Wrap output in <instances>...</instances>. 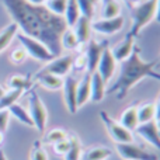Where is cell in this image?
I'll use <instances>...</instances> for the list:
<instances>
[{"label":"cell","instance_id":"7a4b0ae2","mask_svg":"<svg viewBox=\"0 0 160 160\" xmlns=\"http://www.w3.org/2000/svg\"><path fill=\"white\" fill-rule=\"evenodd\" d=\"M156 65H158V61H143L139 55V49L135 47L129 58L121 62V70H119L118 79L114 82V84H111L108 90H105V94H115L117 98L121 100L142 79L153 78L160 82V73L153 70Z\"/></svg>","mask_w":160,"mask_h":160},{"label":"cell","instance_id":"9a60e30c","mask_svg":"<svg viewBox=\"0 0 160 160\" xmlns=\"http://www.w3.org/2000/svg\"><path fill=\"white\" fill-rule=\"evenodd\" d=\"M105 90H107V84L101 79V76L97 72L90 73V100L94 102L102 101L105 97Z\"/></svg>","mask_w":160,"mask_h":160},{"label":"cell","instance_id":"836d02e7","mask_svg":"<svg viewBox=\"0 0 160 160\" xmlns=\"http://www.w3.org/2000/svg\"><path fill=\"white\" fill-rule=\"evenodd\" d=\"M27 52L24 51V48L20 47V48H16V49L11 51L10 53V61L13 62L14 65H21L22 62L27 59Z\"/></svg>","mask_w":160,"mask_h":160},{"label":"cell","instance_id":"7dc6e473","mask_svg":"<svg viewBox=\"0 0 160 160\" xmlns=\"http://www.w3.org/2000/svg\"><path fill=\"white\" fill-rule=\"evenodd\" d=\"M91 2H93V3H94V2H96V0H91Z\"/></svg>","mask_w":160,"mask_h":160},{"label":"cell","instance_id":"d4e9b609","mask_svg":"<svg viewBox=\"0 0 160 160\" xmlns=\"http://www.w3.org/2000/svg\"><path fill=\"white\" fill-rule=\"evenodd\" d=\"M61 45H62V49H66V51H76L80 47L79 39L72 27H68L63 31V34L61 37Z\"/></svg>","mask_w":160,"mask_h":160},{"label":"cell","instance_id":"d590c367","mask_svg":"<svg viewBox=\"0 0 160 160\" xmlns=\"http://www.w3.org/2000/svg\"><path fill=\"white\" fill-rule=\"evenodd\" d=\"M72 69H75L76 72H84V70H87V61H86L84 53H80V55L73 58Z\"/></svg>","mask_w":160,"mask_h":160},{"label":"cell","instance_id":"f35d334b","mask_svg":"<svg viewBox=\"0 0 160 160\" xmlns=\"http://www.w3.org/2000/svg\"><path fill=\"white\" fill-rule=\"evenodd\" d=\"M155 110H156V119L160 118V96L158 98V101L155 102Z\"/></svg>","mask_w":160,"mask_h":160},{"label":"cell","instance_id":"8d00e7d4","mask_svg":"<svg viewBox=\"0 0 160 160\" xmlns=\"http://www.w3.org/2000/svg\"><path fill=\"white\" fill-rule=\"evenodd\" d=\"M10 112L8 110H0V132L4 133L8 127V121H10Z\"/></svg>","mask_w":160,"mask_h":160},{"label":"cell","instance_id":"f6af8a7d","mask_svg":"<svg viewBox=\"0 0 160 160\" xmlns=\"http://www.w3.org/2000/svg\"><path fill=\"white\" fill-rule=\"evenodd\" d=\"M3 94H4V88H3V87H2V86H0V97H2V96H3Z\"/></svg>","mask_w":160,"mask_h":160},{"label":"cell","instance_id":"9c48e42d","mask_svg":"<svg viewBox=\"0 0 160 160\" xmlns=\"http://www.w3.org/2000/svg\"><path fill=\"white\" fill-rule=\"evenodd\" d=\"M115 70H117V62H115V59H114L112 53H111L110 47H107L102 51L101 56H100V61H98V63H97L96 72L101 76V79L104 80L105 84H107V83L112 79Z\"/></svg>","mask_w":160,"mask_h":160},{"label":"cell","instance_id":"4316f807","mask_svg":"<svg viewBox=\"0 0 160 160\" xmlns=\"http://www.w3.org/2000/svg\"><path fill=\"white\" fill-rule=\"evenodd\" d=\"M80 16H82V14H80V10H79L78 0H68L66 10H65V14H63V18H65V21H66L68 27H73Z\"/></svg>","mask_w":160,"mask_h":160},{"label":"cell","instance_id":"2e32d148","mask_svg":"<svg viewBox=\"0 0 160 160\" xmlns=\"http://www.w3.org/2000/svg\"><path fill=\"white\" fill-rule=\"evenodd\" d=\"M73 31H75L76 37L79 39L80 45H86L91 39V20L84 16H80L76 24L73 25Z\"/></svg>","mask_w":160,"mask_h":160},{"label":"cell","instance_id":"ab89813d","mask_svg":"<svg viewBox=\"0 0 160 160\" xmlns=\"http://www.w3.org/2000/svg\"><path fill=\"white\" fill-rule=\"evenodd\" d=\"M25 2H28L30 4H34V6H44L47 0H25Z\"/></svg>","mask_w":160,"mask_h":160},{"label":"cell","instance_id":"f1b7e54d","mask_svg":"<svg viewBox=\"0 0 160 160\" xmlns=\"http://www.w3.org/2000/svg\"><path fill=\"white\" fill-rule=\"evenodd\" d=\"M24 91L21 90H8L4 91L2 97H0V110H8V107L16 104L17 100L22 96Z\"/></svg>","mask_w":160,"mask_h":160},{"label":"cell","instance_id":"5bb4252c","mask_svg":"<svg viewBox=\"0 0 160 160\" xmlns=\"http://www.w3.org/2000/svg\"><path fill=\"white\" fill-rule=\"evenodd\" d=\"M133 49H135V37H132L129 32L125 35V38L122 39L121 42H118V44L114 45L112 48H110V51H111V53H112L117 63H121L125 59L129 58Z\"/></svg>","mask_w":160,"mask_h":160},{"label":"cell","instance_id":"8fae6325","mask_svg":"<svg viewBox=\"0 0 160 160\" xmlns=\"http://www.w3.org/2000/svg\"><path fill=\"white\" fill-rule=\"evenodd\" d=\"M124 17L118 16L114 18H100L91 22V30L101 35H114L124 27Z\"/></svg>","mask_w":160,"mask_h":160},{"label":"cell","instance_id":"b9f144b4","mask_svg":"<svg viewBox=\"0 0 160 160\" xmlns=\"http://www.w3.org/2000/svg\"><path fill=\"white\" fill-rule=\"evenodd\" d=\"M0 160H7V158H6V153H4V150L0 148Z\"/></svg>","mask_w":160,"mask_h":160},{"label":"cell","instance_id":"ee69618b","mask_svg":"<svg viewBox=\"0 0 160 160\" xmlns=\"http://www.w3.org/2000/svg\"><path fill=\"white\" fill-rule=\"evenodd\" d=\"M3 141H4V136H3V132H0V146H2Z\"/></svg>","mask_w":160,"mask_h":160},{"label":"cell","instance_id":"7c38bea8","mask_svg":"<svg viewBox=\"0 0 160 160\" xmlns=\"http://www.w3.org/2000/svg\"><path fill=\"white\" fill-rule=\"evenodd\" d=\"M135 132L141 136L142 139L148 142L149 145H152L155 149H158L160 152V132L156 127V121H149L145 124H139L136 127Z\"/></svg>","mask_w":160,"mask_h":160},{"label":"cell","instance_id":"f546056e","mask_svg":"<svg viewBox=\"0 0 160 160\" xmlns=\"http://www.w3.org/2000/svg\"><path fill=\"white\" fill-rule=\"evenodd\" d=\"M68 133L63 128H53V129L48 131L44 136V143L47 145H55L56 142L62 141V139L68 138Z\"/></svg>","mask_w":160,"mask_h":160},{"label":"cell","instance_id":"6da1fadb","mask_svg":"<svg viewBox=\"0 0 160 160\" xmlns=\"http://www.w3.org/2000/svg\"><path fill=\"white\" fill-rule=\"evenodd\" d=\"M3 4L20 32L41 41L53 56L61 55V37L68 28L63 17L51 13L45 6H34L25 0H3Z\"/></svg>","mask_w":160,"mask_h":160},{"label":"cell","instance_id":"d6a6232c","mask_svg":"<svg viewBox=\"0 0 160 160\" xmlns=\"http://www.w3.org/2000/svg\"><path fill=\"white\" fill-rule=\"evenodd\" d=\"M78 6L80 14L91 20V17L94 14V3L91 0H78Z\"/></svg>","mask_w":160,"mask_h":160},{"label":"cell","instance_id":"1f68e13d","mask_svg":"<svg viewBox=\"0 0 160 160\" xmlns=\"http://www.w3.org/2000/svg\"><path fill=\"white\" fill-rule=\"evenodd\" d=\"M30 159L31 160H48V153L39 141L34 142L32 148H31V152H30Z\"/></svg>","mask_w":160,"mask_h":160},{"label":"cell","instance_id":"484cf974","mask_svg":"<svg viewBox=\"0 0 160 160\" xmlns=\"http://www.w3.org/2000/svg\"><path fill=\"white\" fill-rule=\"evenodd\" d=\"M7 86L10 90H31L32 88V83L31 80L27 78V76H22V75H13L10 76L7 80Z\"/></svg>","mask_w":160,"mask_h":160},{"label":"cell","instance_id":"4fadbf2b","mask_svg":"<svg viewBox=\"0 0 160 160\" xmlns=\"http://www.w3.org/2000/svg\"><path fill=\"white\" fill-rule=\"evenodd\" d=\"M76 87H78V80L73 76H65L63 79V100H65V105H66L68 111L70 114H76L78 112V101H76Z\"/></svg>","mask_w":160,"mask_h":160},{"label":"cell","instance_id":"c3c4849f","mask_svg":"<svg viewBox=\"0 0 160 160\" xmlns=\"http://www.w3.org/2000/svg\"><path fill=\"white\" fill-rule=\"evenodd\" d=\"M142 2H145V0H142Z\"/></svg>","mask_w":160,"mask_h":160},{"label":"cell","instance_id":"44dd1931","mask_svg":"<svg viewBox=\"0 0 160 160\" xmlns=\"http://www.w3.org/2000/svg\"><path fill=\"white\" fill-rule=\"evenodd\" d=\"M121 16V4L118 0H100V17L114 18Z\"/></svg>","mask_w":160,"mask_h":160},{"label":"cell","instance_id":"e575fe53","mask_svg":"<svg viewBox=\"0 0 160 160\" xmlns=\"http://www.w3.org/2000/svg\"><path fill=\"white\" fill-rule=\"evenodd\" d=\"M52 146H53V152H55L56 155L65 156L70 148V141H69V138H65V139H62V141L56 142V143L52 145Z\"/></svg>","mask_w":160,"mask_h":160},{"label":"cell","instance_id":"d6986e66","mask_svg":"<svg viewBox=\"0 0 160 160\" xmlns=\"http://www.w3.org/2000/svg\"><path fill=\"white\" fill-rule=\"evenodd\" d=\"M136 107L138 105L136 104H132L129 105V107H127L124 110V112L121 114V117H119V124L122 125L124 128H127L128 131H135L136 127L139 125L138 122V114H136Z\"/></svg>","mask_w":160,"mask_h":160},{"label":"cell","instance_id":"277c9868","mask_svg":"<svg viewBox=\"0 0 160 160\" xmlns=\"http://www.w3.org/2000/svg\"><path fill=\"white\" fill-rule=\"evenodd\" d=\"M16 37H17V39H18V42L21 44V47L24 48V51L27 52V55L31 56L32 59H35V61L49 62L55 58L53 53L51 52V51L48 49L41 41H38V39L25 35V34L20 32V31L17 32Z\"/></svg>","mask_w":160,"mask_h":160},{"label":"cell","instance_id":"52a82bcc","mask_svg":"<svg viewBox=\"0 0 160 160\" xmlns=\"http://www.w3.org/2000/svg\"><path fill=\"white\" fill-rule=\"evenodd\" d=\"M73 58H75V56L70 55V53L55 56V58L48 62L47 66L42 68L38 73H51V75L59 76V78H65V76H68L69 72L72 70Z\"/></svg>","mask_w":160,"mask_h":160},{"label":"cell","instance_id":"e0dca14e","mask_svg":"<svg viewBox=\"0 0 160 160\" xmlns=\"http://www.w3.org/2000/svg\"><path fill=\"white\" fill-rule=\"evenodd\" d=\"M35 80L39 86H42L47 90H61L62 86H63V78H59V76L51 75V73H37Z\"/></svg>","mask_w":160,"mask_h":160},{"label":"cell","instance_id":"cb8c5ba5","mask_svg":"<svg viewBox=\"0 0 160 160\" xmlns=\"http://www.w3.org/2000/svg\"><path fill=\"white\" fill-rule=\"evenodd\" d=\"M68 138L70 141V148L63 156L65 160H80L82 158V142H80L79 136L76 133H68Z\"/></svg>","mask_w":160,"mask_h":160},{"label":"cell","instance_id":"30bf717a","mask_svg":"<svg viewBox=\"0 0 160 160\" xmlns=\"http://www.w3.org/2000/svg\"><path fill=\"white\" fill-rule=\"evenodd\" d=\"M108 47V42H98L96 39H90L86 44V61H87V73H93L96 72L97 63L100 61L102 51Z\"/></svg>","mask_w":160,"mask_h":160},{"label":"cell","instance_id":"4dcf8cb0","mask_svg":"<svg viewBox=\"0 0 160 160\" xmlns=\"http://www.w3.org/2000/svg\"><path fill=\"white\" fill-rule=\"evenodd\" d=\"M66 3H68V0H47L44 6L51 13L63 17L65 10H66Z\"/></svg>","mask_w":160,"mask_h":160},{"label":"cell","instance_id":"ffe728a7","mask_svg":"<svg viewBox=\"0 0 160 160\" xmlns=\"http://www.w3.org/2000/svg\"><path fill=\"white\" fill-rule=\"evenodd\" d=\"M112 155V150L107 146H91L83 150L80 160H107Z\"/></svg>","mask_w":160,"mask_h":160},{"label":"cell","instance_id":"7402d4cb","mask_svg":"<svg viewBox=\"0 0 160 160\" xmlns=\"http://www.w3.org/2000/svg\"><path fill=\"white\" fill-rule=\"evenodd\" d=\"M17 32H18V27H17V24L13 21L6 25L4 28L0 30V53L7 49L8 45L11 44V41L16 38Z\"/></svg>","mask_w":160,"mask_h":160},{"label":"cell","instance_id":"83f0119b","mask_svg":"<svg viewBox=\"0 0 160 160\" xmlns=\"http://www.w3.org/2000/svg\"><path fill=\"white\" fill-rule=\"evenodd\" d=\"M8 112H10V115H13L17 121L21 122V124L27 125V127H34L30 114H28V111L25 110L22 105L17 104V102L13 104V105H10V107H8Z\"/></svg>","mask_w":160,"mask_h":160},{"label":"cell","instance_id":"3957f363","mask_svg":"<svg viewBox=\"0 0 160 160\" xmlns=\"http://www.w3.org/2000/svg\"><path fill=\"white\" fill-rule=\"evenodd\" d=\"M156 14V0H145L132 7V28L131 35L138 37L139 32L149 24L152 20H155Z\"/></svg>","mask_w":160,"mask_h":160},{"label":"cell","instance_id":"681fc988","mask_svg":"<svg viewBox=\"0 0 160 160\" xmlns=\"http://www.w3.org/2000/svg\"><path fill=\"white\" fill-rule=\"evenodd\" d=\"M96 2H97V0H96Z\"/></svg>","mask_w":160,"mask_h":160},{"label":"cell","instance_id":"5b68a950","mask_svg":"<svg viewBox=\"0 0 160 160\" xmlns=\"http://www.w3.org/2000/svg\"><path fill=\"white\" fill-rule=\"evenodd\" d=\"M28 114L32 119L34 128L39 132H44L48 122V111L39 94L34 88H31L28 94Z\"/></svg>","mask_w":160,"mask_h":160},{"label":"cell","instance_id":"8992f818","mask_svg":"<svg viewBox=\"0 0 160 160\" xmlns=\"http://www.w3.org/2000/svg\"><path fill=\"white\" fill-rule=\"evenodd\" d=\"M100 118H101L108 135L111 136V139H112L115 143H131V142H133L132 132L122 127L110 114H107L105 111H101V112H100Z\"/></svg>","mask_w":160,"mask_h":160},{"label":"cell","instance_id":"60d3db41","mask_svg":"<svg viewBox=\"0 0 160 160\" xmlns=\"http://www.w3.org/2000/svg\"><path fill=\"white\" fill-rule=\"evenodd\" d=\"M125 2H127L129 6H132V7H135L136 4H139V3L142 2V0H125Z\"/></svg>","mask_w":160,"mask_h":160},{"label":"cell","instance_id":"7bdbcfd3","mask_svg":"<svg viewBox=\"0 0 160 160\" xmlns=\"http://www.w3.org/2000/svg\"><path fill=\"white\" fill-rule=\"evenodd\" d=\"M156 121V127H158V129H159V132H160V118L159 119H155Z\"/></svg>","mask_w":160,"mask_h":160},{"label":"cell","instance_id":"ba28073f","mask_svg":"<svg viewBox=\"0 0 160 160\" xmlns=\"http://www.w3.org/2000/svg\"><path fill=\"white\" fill-rule=\"evenodd\" d=\"M117 152L124 160H159L158 155L152 152H148L143 148L131 143H117Z\"/></svg>","mask_w":160,"mask_h":160},{"label":"cell","instance_id":"bcb514c9","mask_svg":"<svg viewBox=\"0 0 160 160\" xmlns=\"http://www.w3.org/2000/svg\"><path fill=\"white\" fill-rule=\"evenodd\" d=\"M158 63H160V59H159V61H158Z\"/></svg>","mask_w":160,"mask_h":160},{"label":"cell","instance_id":"603a6c76","mask_svg":"<svg viewBox=\"0 0 160 160\" xmlns=\"http://www.w3.org/2000/svg\"><path fill=\"white\" fill-rule=\"evenodd\" d=\"M136 114H138V122L139 124H145L156 119V110H155V102H143L136 107Z\"/></svg>","mask_w":160,"mask_h":160},{"label":"cell","instance_id":"ac0fdd59","mask_svg":"<svg viewBox=\"0 0 160 160\" xmlns=\"http://www.w3.org/2000/svg\"><path fill=\"white\" fill-rule=\"evenodd\" d=\"M88 100H90V73H86V75L78 82V87H76L78 108L83 107Z\"/></svg>","mask_w":160,"mask_h":160},{"label":"cell","instance_id":"74e56055","mask_svg":"<svg viewBox=\"0 0 160 160\" xmlns=\"http://www.w3.org/2000/svg\"><path fill=\"white\" fill-rule=\"evenodd\" d=\"M155 20L158 22H160V0H156V14H155Z\"/></svg>","mask_w":160,"mask_h":160}]
</instances>
